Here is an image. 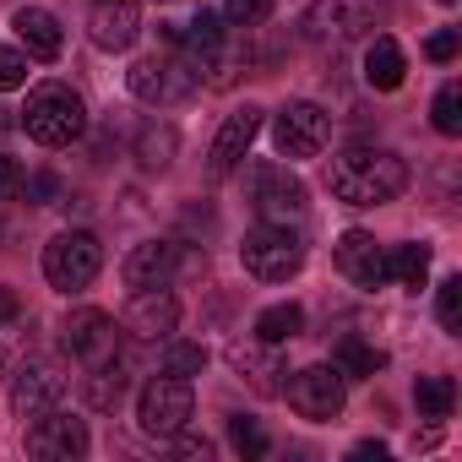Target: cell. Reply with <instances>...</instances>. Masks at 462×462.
I'll use <instances>...</instances> for the list:
<instances>
[{"instance_id":"38","label":"cell","mask_w":462,"mask_h":462,"mask_svg":"<svg viewBox=\"0 0 462 462\" xmlns=\"http://www.w3.org/2000/svg\"><path fill=\"white\" fill-rule=\"evenodd\" d=\"M174 451H180V457H201V462L212 457V446H207V440H196V435H180V440H174Z\"/></svg>"},{"instance_id":"19","label":"cell","mask_w":462,"mask_h":462,"mask_svg":"<svg viewBox=\"0 0 462 462\" xmlns=\"http://www.w3.org/2000/svg\"><path fill=\"white\" fill-rule=\"evenodd\" d=\"M12 28H17V39H23V50H28L33 60H55V55L66 50V33H60L55 12H44V6H23V12L12 17Z\"/></svg>"},{"instance_id":"15","label":"cell","mask_w":462,"mask_h":462,"mask_svg":"<svg viewBox=\"0 0 462 462\" xmlns=\"http://www.w3.org/2000/svg\"><path fill=\"white\" fill-rule=\"evenodd\" d=\"M174 321H180V300L169 289H136V300H131V310H125L120 327L131 337H142V343H158V337L174 332Z\"/></svg>"},{"instance_id":"16","label":"cell","mask_w":462,"mask_h":462,"mask_svg":"<svg viewBox=\"0 0 462 462\" xmlns=\"http://www.w3.org/2000/svg\"><path fill=\"white\" fill-rule=\"evenodd\" d=\"M256 131H262V109H235L223 120V131H217V142H212V152H207V169L223 180V174H235L240 169V158L251 152V142H256Z\"/></svg>"},{"instance_id":"29","label":"cell","mask_w":462,"mask_h":462,"mask_svg":"<svg viewBox=\"0 0 462 462\" xmlns=\"http://www.w3.org/2000/svg\"><path fill=\"white\" fill-rule=\"evenodd\" d=\"M201 370H207V348H201V343H169V348H163V375H185V381H190V375H201Z\"/></svg>"},{"instance_id":"39","label":"cell","mask_w":462,"mask_h":462,"mask_svg":"<svg viewBox=\"0 0 462 462\" xmlns=\"http://www.w3.org/2000/svg\"><path fill=\"white\" fill-rule=\"evenodd\" d=\"M354 457H359V462H370V457H375V462H386V446H381V440H359V446H354Z\"/></svg>"},{"instance_id":"27","label":"cell","mask_w":462,"mask_h":462,"mask_svg":"<svg viewBox=\"0 0 462 462\" xmlns=\"http://www.w3.org/2000/svg\"><path fill=\"white\" fill-rule=\"evenodd\" d=\"M413 402H419L424 419H451V408H457V386H451L446 375H424V381L413 386Z\"/></svg>"},{"instance_id":"26","label":"cell","mask_w":462,"mask_h":462,"mask_svg":"<svg viewBox=\"0 0 462 462\" xmlns=\"http://www.w3.org/2000/svg\"><path fill=\"white\" fill-rule=\"evenodd\" d=\"M300 332H305V310L300 305H273V310L256 316V343H267V348H278V343H289Z\"/></svg>"},{"instance_id":"2","label":"cell","mask_w":462,"mask_h":462,"mask_svg":"<svg viewBox=\"0 0 462 462\" xmlns=\"http://www.w3.org/2000/svg\"><path fill=\"white\" fill-rule=\"evenodd\" d=\"M23 131L39 142V147H71L82 131H88V104L77 88L66 82H39L23 104Z\"/></svg>"},{"instance_id":"14","label":"cell","mask_w":462,"mask_h":462,"mask_svg":"<svg viewBox=\"0 0 462 462\" xmlns=\"http://www.w3.org/2000/svg\"><path fill=\"white\" fill-rule=\"evenodd\" d=\"M337 273L354 289H381L386 283V251H381V240L365 235V228H348V235L337 240Z\"/></svg>"},{"instance_id":"37","label":"cell","mask_w":462,"mask_h":462,"mask_svg":"<svg viewBox=\"0 0 462 462\" xmlns=\"http://www.w3.org/2000/svg\"><path fill=\"white\" fill-rule=\"evenodd\" d=\"M23 190H28V201H55L60 196V180L55 174H33V180H23Z\"/></svg>"},{"instance_id":"13","label":"cell","mask_w":462,"mask_h":462,"mask_svg":"<svg viewBox=\"0 0 462 462\" xmlns=\"http://www.w3.org/2000/svg\"><path fill=\"white\" fill-rule=\"evenodd\" d=\"M66 354L82 359V365L115 359V354H120V327H115V316H104V310H71V321H66Z\"/></svg>"},{"instance_id":"1","label":"cell","mask_w":462,"mask_h":462,"mask_svg":"<svg viewBox=\"0 0 462 462\" xmlns=\"http://www.w3.org/2000/svg\"><path fill=\"white\" fill-rule=\"evenodd\" d=\"M327 185L348 207H381V201H397L408 190V163L386 147H348L332 158Z\"/></svg>"},{"instance_id":"34","label":"cell","mask_w":462,"mask_h":462,"mask_svg":"<svg viewBox=\"0 0 462 462\" xmlns=\"http://www.w3.org/2000/svg\"><path fill=\"white\" fill-rule=\"evenodd\" d=\"M28 88V55L23 50H0V93Z\"/></svg>"},{"instance_id":"20","label":"cell","mask_w":462,"mask_h":462,"mask_svg":"<svg viewBox=\"0 0 462 462\" xmlns=\"http://www.w3.org/2000/svg\"><path fill=\"white\" fill-rule=\"evenodd\" d=\"M174 71H180L174 60H158V55H147V60H136V66L125 71V82H131V93H136L142 104H163V98L185 93V82H180Z\"/></svg>"},{"instance_id":"25","label":"cell","mask_w":462,"mask_h":462,"mask_svg":"<svg viewBox=\"0 0 462 462\" xmlns=\"http://www.w3.org/2000/svg\"><path fill=\"white\" fill-rule=\"evenodd\" d=\"M386 278H397L402 289H424V278H430V245H392L386 251Z\"/></svg>"},{"instance_id":"5","label":"cell","mask_w":462,"mask_h":462,"mask_svg":"<svg viewBox=\"0 0 462 462\" xmlns=\"http://www.w3.org/2000/svg\"><path fill=\"white\" fill-rule=\"evenodd\" d=\"M104 273V245L88 235V228H66L44 245V278L60 294H82L93 278Z\"/></svg>"},{"instance_id":"31","label":"cell","mask_w":462,"mask_h":462,"mask_svg":"<svg viewBox=\"0 0 462 462\" xmlns=\"http://www.w3.org/2000/svg\"><path fill=\"white\" fill-rule=\"evenodd\" d=\"M267 17H273V0H228V6H223V23L228 28H245V33L262 28Z\"/></svg>"},{"instance_id":"36","label":"cell","mask_w":462,"mask_h":462,"mask_svg":"<svg viewBox=\"0 0 462 462\" xmlns=\"http://www.w3.org/2000/svg\"><path fill=\"white\" fill-rule=\"evenodd\" d=\"M457 50H462L457 28H440V33H430V39H424V55H430V60H451Z\"/></svg>"},{"instance_id":"12","label":"cell","mask_w":462,"mask_h":462,"mask_svg":"<svg viewBox=\"0 0 462 462\" xmlns=\"http://www.w3.org/2000/svg\"><path fill=\"white\" fill-rule=\"evenodd\" d=\"M28 451H33L39 462H77V457H88V424L55 408V413L33 419V430H28Z\"/></svg>"},{"instance_id":"9","label":"cell","mask_w":462,"mask_h":462,"mask_svg":"<svg viewBox=\"0 0 462 462\" xmlns=\"http://www.w3.org/2000/svg\"><path fill=\"white\" fill-rule=\"evenodd\" d=\"M332 136V115L321 104H283L273 120V142L283 158H316Z\"/></svg>"},{"instance_id":"22","label":"cell","mask_w":462,"mask_h":462,"mask_svg":"<svg viewBox=\"0 0 462 462\" xmlns=\"http://www.w3.org/2000/svg\"><path fill=\"white\" fill-rule=\"evenodd\" d=\"M82 397H88V408H98V413L120 408V397H125V370H120V359L88 365V375H82Z\"/></svg>"},{"instance_id":"7","label":"cell","mask_w":462,"mask_h":462,"mask_svg":"<svg viewBox=\"0 0 462 462\" xmlns=\"http://www.w3.org/2000/svg\"><path fill=\"white\" fill-rule=\"evenodd\" d=\"M185 419H190V381L185 375H158V381L142 386V397H136L142 435H158V440L163 435H180Z\"/></svg>"},{"instance_id":"18","label":"cell","mask_w":462,"mask_h":462,"mask_svg":"<svg viewBox=\"0 0 462 462\" xmlns=\"http://www.w3.org/2000/svg\"><path fill=\"white\" fill-rule=\"evenodd\" d=\"M142 33V17H136V0H93V44L98 50H131Z\"/></svg>"},{"instance_id":"23","label":"cell","mask_w":462,"mask_h":462,"mask_svg":"<svg viewBox=\"0 0 462 462\" xmlns=\"http://www.w3.org/2000/svg\"><path fill=\"white\" fill-rule=\"evenodd\" d=\"M174 147H180V136H174L169 120H147L136 131V163L142 169H169L174 163Z\"/></svg>"},{"instance_id":"40","label":"cell","mask_w":462,"mask_h":462,"mask_svg":"<svg viewBox=\"0 0 462 462\" xmlns=\"http://www.w3.org/2000/svg\"><path fill=\"white\" fill-rule=\"evenodd\" d=\"M440 6H451V0H440Z\"/></svg>"},{"instance_id":"6","label":"cell","mask_w":462,"mask_h":462,"mask_svg":"<svg viewBox=\"0 0 462 462\" xmlns=\"http://www.w3.org/2000/svg\"><path fill=\"white\" fill-rule=\"evenodd\" d=\"M180 273H207V256H196L190 245H174V240H147L120 267V278L131 289H169Z\"/></svg>"},{"instance_id":"28","label":"cell","mask_w":462,"mask_h":462,"mask_svg":"<svg viewBox=\"0 0 462 462\" xmlns=\"http://www.w3.org/2000/svg\"><path fill=\"white\" fill-rule=\"evenodd\" d=\"M235 365L251 375V386H256V392H278V381H273V375H278V365H273L262 348H251V343H235Z\"/></svg>"},{"instance_id":"30","label":"cell","mask_w":462,"mask_h":462,"mask_svg":"<svg viewBox=\"0 0 462 462\" xmlns=\"http://www.w3.org/2000/svg\"><path fill=\"white\" fill-rule=\"evenodd\" d=\"M430 115H435V131H440V136H462V88H457V82L440 88Z\"/></svg>"},{"instance_id":"21","label":"cell","mask_w":462,"mask_h":462,"mask_svg":"<svg viewBox=\"0 0 462 462\" xmlns=\"http://www.w3.org/2000/svg\"><path fill=\"white\" fill-rule=\"evenodd\" d=\"M402 71H408V60H402L397 39L381 33V39L365 50V82H370L375 93H392V88H402Z\"/></svg>"},{"instance_id":"35","label":"cell","mask_w":462,"mask_h":462,"mask_svg":"<svg viewBox=\"0 0 462 462\" xmlns=\"http://www.w3.org/2000/svg\"><path fill=\"white\" fill-rule=\"evenodd\" d=\"M23 180H28V174H23V163L0 152V201H17V196H23Z\"/></svg>"},{"instance_id":"32","label":"cell","mask_w":462,"mask_h":462,"mask_svg":"<svg viewBox=\"0 0 462 462\" xmlns=\"http://www.w3.org/2000/svg\"><path fill=\"white\" fill-rule=\"evenodd\" d=\"M228 440H235V451H240V457H262V451H267L262 424H256V419H245V413L228 419Z\"/></svg>"},{"instance_id":"10","label":"cell","mask_w":462,"mask_h":462,"mask_svg":"<svg viewBox=\"0 0 462 462\" xmlns=\"http://www.w3.org/2000/svg\"><path fill=\"white\" fill-rule=\"evenodd\" d=\"M66 402V375L55 365H17L12 370V413L17 419H44Z\"/></svg>"},{"instance_id":"24","label":"cell","mask_w":462,"mask_h":462,"mask_svg":"<svg viewBox=\"0 0 462 462\" xmlns=\"http://www.w3.org/2000/svg\"><path fill=\"white\" fill-rule=\"evenodd\" d=\"M332 370H337V375L365 381V375L386 370V354H381V348H370V343H359V337H343V343L332 348Z\"/></svg>"},{"instance_id":"3","label":"cell","mask_w":462,"mask_h":462,"mask_svg":"<svg viewBox=\"0 0 462 462\" xmlns=\"http://www.w3.org/2000/svg\"><path fill=\"white\" fill-rule=\"evenodd\" d=\"M240 262L256 283H289L300 267H305V240L294 235L289 223H262L245 235L240 245Z\"/></svg>"},{"instance_id":"17","label":"cell","mask_w":462,"mask_h":462,"mask_svg":"<svg viewBox=\"0 0 462 462\" xmlns=\"http://www.w3.org/2000/svg\"><path fill=\"white\" fill-rule=\"evenodd\" d=\"M28 354H33V316L12 289H0V375H12Z\"/></svg>"},{"instance_id":"11","label":"cell","mask_w":462,"mask_h":462,"mask_svg":"<svg viewBox=\"0 0 462 462\" xmlns=\"http://www.w3.org/2000/svg\"><path fill=\"white\" fill-rule=\"evenodd\" d=\"M251 207L262 212V223H289L305 212V185L289 169L262 163V169H251Z\"/></svg>"},{"instance_id":"33","label":"cell","mask_w":462,"mask_h":462,"mask_svg":"<svg viewBox=\"0 0 462 462\" xmlns=\"http://www.w3.org/2000/svg\"><path fill=\"white\" fill-rule=\"evenodd\" d=\"M435 310H440V327H446V332H462V278H446V283H440Z\"/></svg>"},{"instance_id":"8","label":"cell","mask_w":462,"mask_h":462,"mask_svg":"<svg viewBox=\"0 0 462 462\" xmlns=\"http://www.w3.org/2000/svg\"><path fill=\"white\" fill-rule=\"evenodd\" d=\"M283 397H289V408H294L300 419H310V424H332V419L343 413V375H337L332 365H305V370L289 375Z\"/></svg>"},{"instance_id":"4","label":"cell","mask_w":462,"mask_h":462,"mask_svg":"<svg viewBox=\"0 0 462 462\" xmlns=\"http://www.w3.org/2000/svg\"><path fill=\"white\" fill-rule=\"evenodd\" d=\"M375 23H381V0H316L300 28L316 50H343V44L365 39Z\"/></svg>"}]
</instances>
